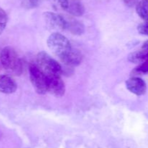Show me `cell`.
<instances>
[{
  "instance_id": "6da1fadb",
  "label": "cell",
  "mask_w": 148,
  "mask_h": 148,
  "mask_svg": "<svg viewBox=\"0 0 148 148\" xmlns=\"http://www.w3.org/2000/svg\"><path fill=\"white\" fill-rule=\"evenodd\" d=\"M0 61L5 70L15 75H20L23 73V65L17 52L11 46H6L0 53Z\"/></svg>"
},
{
  "instance_id": "7a4b0ae2",
  "label": "cell",
  "mask_w": 148,
  "mask_h": 148,
  "mask_svg": "<svg viewBox=\"0 0 148 148\" xmlns=\"http://www.w3.org/2000/svg\"><path fill=\"white\" fill-rule=\"evenodd\" d=\"M37 65L46 76L61 75L62 73V68L60 64L45 52L38 54Z\"/></svg>"
},
{
  "instance_id": "3957f363",
  "label": "cell",
  "mask_w": 148,
  "mask_h": 148,
  "mask_svg": "<svg viewBox=\"0 0 148 148\" xmlns=\"http://www.w3.org/2000/svg\"><path fill=\"white\" fill-rule=\"evenodd\" d=\"M47 44L54 55L61 58L71 49V44L67 38L59 33H53L49 37Z\"/></svg>"
},
{
  "instance_id": "277c9868",
  "label": "cell",
  "mask_w": 148,
  "mask_h": 148,
  "mask_svg": "<svg viewBox=\"0 0 148 148\" xmlns=\"http://www.w3.org/2000/svg\"><path fill=\"white\" fill-rule=\"evenodd\" d=\"M30 79L33 88L39 94H45L48 91V81L46 74L38 67L37 65H30Z\"/></svg>"
},
{
  "instance_id": "5b68a950",
  "label": "cell",
  "mask_w": 148,
  "mask_h": 148,
  "mask_svg": "<svg viewBox=\"0 0 148 148\" xmlns=\"http://www.w3.org/2000/svg\"><path fill=\"white\" fill-rule=\"evenodd\" d=\"M46 26L50 29L55 30H63L66 29V20L62 15L51 12H46L43 15Z\"/></svg>"
},
{
  "instance_id": "8992f818",
  "label": "cell",
  "mask_w": 148,
  "mask_h": 148,
  "mask_svg": "<svg viewBox=\"0 0 148 148\" xmlns=\"http://www.w3.org/2000/svg\"><path fill=\"white\" fill-rule=\"evenodd\" d=\"M48 91L56 97H62L64 95L66 88L61 75L47 76Z\"/></svg>"
},
{
  "instance_id": "52a82bcc",
  "label": "cell",
  "mask_w": 148,
  "mask_h": 148,
  "mask_svg": "<svg viewBox=\"0 0 148 148\" xmlns=\"http://www.w3.org/2000/svg\"><path fill=\"white\" fill-rule=\"evenodd\" d=\"M127 88L136 95L141 96L145 94L147 91V85L144 80L139 77H132L126 82Z\"/></svg>"
},
{
  "instance_id": "ba28073f",
  "label": "cell",
  "mask_w": 148,
  "mask_h": 148,
  "mask_svg": "<svg viewBox=\"0 0 148 148\" xmlns=\"http://www.w3.org/2000/svg\"><path fill=\"white\" fill-rule=\"evenodd\" d=\"M82 55L79 50L77 49H72L63 57L60 58L62 62L68 66H77L82 60Z\"/></svg>"
},
{
  "instance_id": "9c48e42d",
  "label": "cell",
  "mask_w": 148,
  "mask_h": 148,
  "mask_svg": "<svg viewBox=\"0 0 148 148\" xmlns=\"http://www.w3.org/2000/svg\"><path fill=\"white\" fill-rule=\"evenodd\" d=\"M17 85L14 79L8 75H0V92L10 94L15 92Z\"/></svg>"
},
{
  "instance_id": "30bf717a",
  "label": "cell",
  "mask_w": 148,
  "mask_h": 148,
  "mask_svg": "<svg viewBox=\"0 0 148 148\" xmlns=\"http://www.w3.org/2000/svg\"><path fill=\"white\" fill-rule=\"evenodd\" d=\"M66 29L75 35H81L85 31L83 24L74 18H66Z\"/></svg>"
},
{
  "instance_id": "8fae6325",
  "label": "cell",
  "mask_w": 148,
  "mask_h": 148,
  "mask_svg": "<svg viewBox=\"0 0 148 148\" xmlns=\"http://www.w3.org/2000/svg\"><path fill=\"white\" fill-rule=\"evenodd\" d=\"M66 11L73 16H82L85 12V8L79 0H70Z\"/></svg>"
},
{
  "instance_id": "7c38bea8",
  "label": "cell",
  "mask_w": 148,
  "mask_h": 148,
  "mask_svg": "<svg viewBox=\"0 0 148 148\" xmlns=\"http://www.w3.org/2000/svg\"><path fill=\"white\" fill-rule=\"evenodd\" d=\"M129 61L134 63L144 62L148 59V50H145L142 49V50L136 51L130 54L128 57Z\"/></svg>"
},
{
  "instance_id": "4fadbf2b",
  "label": "cell",
  "mask_w": 148,
  "mask_h": 148,
  "mask_svg": "<svg viewBox=\"0 0 148 148\" xmlns=\"http://www.w3.org/2000/svg\"><path fill=\"white\" fill-rule=\"evenodd\" d=\"M136 11L143 20L148 19V0H140L136 5Z\"/></svg>"
},
{
  "instance_id": "5bb4252c",
  "label": "cell",
  "mask_w": 148,
  "mask_h": 148,
  "mask_svg": "<svg viewBox=\"0 0 148 148\" xmlns=\"http://www.w3.org/2000/svg\"><path fill=\"white\" fill-rule=\"evenodd\" d=\"M53 8L56 10H66L69 0H49Z\"/></svg>"
},
{
  "instance_id": "9a60e30c",
  "label": "cell",
  "mask_w": 148,
  "mask_h": 148,
  "mask_svg": "<svg viewBox=\"0 0 148 148\" xmlns=\"http://www.w3.org/2000/svg\"><path fill=\"white\" fill-rule=\"evenodd\" d=\"M7 21H8V17L7 13L2 8L0 7V35L5 29Z\"/></svg>"
},
{
  "instance_id": "2e32d148",
  "label": "cell",
  "mask_w": 148,
  "mask_h": 148,
  "mask_svg": "<svg viewBox=\"0 0 148 148\" xmlns=\"http://www.w3.org/2000/svg\"><path fill=\"white\" fill-rule=\"evenodd\" d=\"M22 6L26 9L34 8L38 4L39 0H20Z\"/></svg>"
},
{
  "instance_id": "e0dca14e",
  "label": "cell",
  "mask_w": 148,
  "mask_h": 148,
  "mask_svg": "<svg viewBox=\"0 0 148 148\" xmlns=\"http://www.w3.org/2000/svg\"><path fill=\"white\" fill-rule=\"evenodd\" d=\"M137 30H138L139 33L141 34L148 36V19L145 20L143 23L139 25V26L137 27Z\"/></svg>"
},
{
  "instance_id": "ac0fdd59",
  "label": "cell",
  "mask_w": 148,
  "mask_h": 148,
  "mask_svg": "<svg viewBox=\"0 0 148 148\" xmlns=\"http://www.w3.org/2000/svg\"><path fill=\"white\" fill-rule=\"evenodd\" d=\"M139 73H148V59L144 61L142 64H140L135 70Z\"/></svg>"
},
{
  "instance_id": "d6986e66",
  "label": "cell",
  "mask_w": 148,
  "mask_h": 148,
  "mask_svg": "<svg viewBox=\"0 0 148 148\" xmlns=\"http://www.w3.org/2000/svg\"><path fill=\"white\" fill-rule=\"evenodd\" d=\"M140 1V0H123L124 4L129 7H134V5H137V4Z\"/></svg>"
},
{
  "instance_id": "ffe728a7",
  "label": "cell",
  "mask_w": 148,
  "mask_h": 148,
  "mask_svg": "<svg viewBox=\"0 0 148 148\" xmlns=\"http://www.w3.org/2000/svg\"><path fill=\"white\" fill-rule=\"evenodd\" d=\"M142 49H145V50H148V40L146 41L144 44H143Z\"/></svg>"
},
{
  "instance_id": "44dd1931",
  "label": "cell",
  "mask_w": 148,
  "mask_h": 148,
  "mask_svg": "<svg viewBox=\"0 0 148 148\" xmlns=\"http://www.w3.org/2000/svg\"><path fill=\"white\" fill-rule=\"evenodd\" d=\"M1 138H2V133H1V132L0 131V140L1 139Z\"/></svg>"
}]
</instances>
